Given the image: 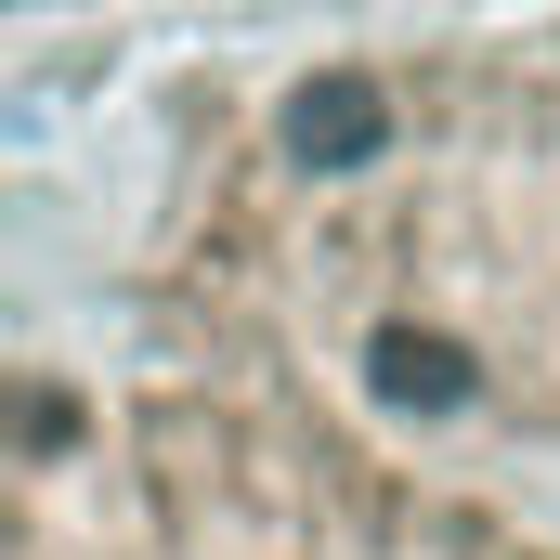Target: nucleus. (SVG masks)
Instances as JSON below:
<instances>
[{
    "instance_id": "f03ea898",
    "label": "nucleus",
    "mask_w": 560,
    "mask_h": 560,
    "mask_svg": "<svg viewBox=\"0 0 560 560\" xmlns=\"http://www.w3.org/2000/svg\"><path fill=\"white\" fill-rule=\"evenodd\" d=\"M365 378H378V405H405V418H456V405H469V352L430 339V326H392V339L365 352Z\"/></svg>"
},
{
    "instance_id": "f257e3e1",
    "label": "nucleus",
    "mask_w": 560,
    "mask_h": 560,
    "mask_svg": "<svg viewBox=\"0 0 560 560\" xmlns=\"http://www.w3.org/2000/svg\"><path fill=\"white\" fill-rule=\"evenodd\" d=\"M392 143V92L378 79H313L300 105H287V156L300 170H365Z\"/></svg>"
}]
</instances>
